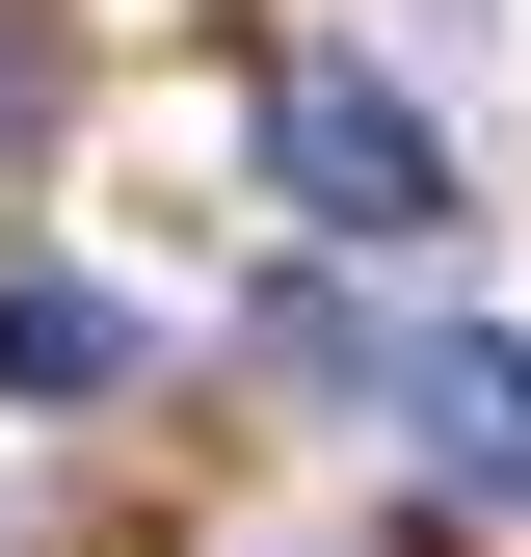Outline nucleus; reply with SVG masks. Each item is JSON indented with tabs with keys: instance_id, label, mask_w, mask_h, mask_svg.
Listing matches in <instances>:
<instances>
[{
	"instance_id": "obj_1",
	"label": "nucleus",
	"mask_w": 531,
	"mask_h": 557,
	"mask_svg": "<svg viewBox=\"0 0 531 557\" xmlns=\"http://www.w3.org/2000/svg\"><path fill=\"white\" fill-rule=\"evenodd\" d=\"M266 186H293L319 239H452V133L372 81V53H293L266 81Z\"/></svg>"
},
{
	"instance_id": "obj_2",
	"label": "nucleus",
	"mask_w": 531,
	"mask_h": 557,
	"mask_svg": "<svg viewBox=\"0 0 531 557\" xmlns=\"http://www.w3.org/2000/svg\"><path fill=\"white\" fill-rule=\"evenodd\" d=\"M398 425H425V478H479V505H531V345H398Z\"/></svg>"
},
{
	"instance_id": "obj_3",
	"label": "nucleus",
	"mask_w": 531,
	"mask_h": 557,
	"mask_svg": "<svg viewBox=\"0 0 531 557\" xmlns=\"http://www.w3.org/2000/svg\"><path fill=\"white\" fill-rule=\"evenodd\" d=\"M0 398H133V293H0Z\"/></svg>"
}]
</instances>
